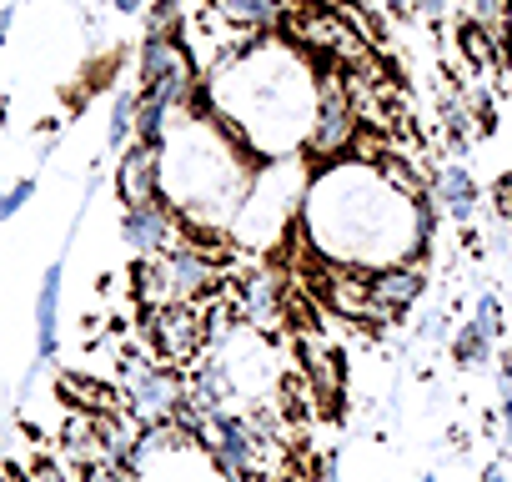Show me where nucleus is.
<instances>
[{
	"mask_svg": "<svg viewBox=\"0 0 512 482\" xmlns=\"http://www.w3.org/2000/svg\"><path fill=\"white\" fill-rule=\"evenodd\" d=\"M307 201L312 241L347 267H402V257L417 247L412 196L392 191L372 166H342L317 176Z\"/></svg>",
	"mask_w": 512,
	"mask_h": 482,
	"instance_id": "obj_1",
	"label": "nucleus"
},
{
	"mask_svg": "<svg viewBox=\"0 0 512 482\" xmlns=\"http://www.w3.org/2000/svg\"><path fill=\"white\" fill-rule=\"evenodd\" d=\"M317 91L322 86H312V76L282 51H251L231 71H221V86L211 81V106H221L256 151L282 156L302 141V131H312Z\"/></svg>",
	"mask_w": 512,
	"mask_h": 482,
	"instance_id": "obj_2",
	"label": "nucleus"
},
{
	"mask_svg": "<svg viewBox=\"0 0 512 482\" xmlns=\"http://www.w3.org/2000/svg\"><path fill=\"white\" fill-rule=\"evenodd\" d=\"M357 136V106H352V86L327 76L322 91H317V116H312V131H307V151L317 161L327 156H342Z\"/></svg>",
	"mask_w": 512,
	"mask_h": 482,
	"instance_id": "obj_3",
	"label": "nucleus"
},
{
	"mask_svg": "<svg viewBox=\"0 0 512 482\" xmlns=\"http://www.w3.org/2000/svg\"><path fill=\"white\" fill-rule=\"evenodd\" d=\"M171 231H176V221H171V201L166 196L151 201V206H126V216H121V241L146 262L171 252V247H181Z\"/></svg>",
	"mask_w": 512,
	"mask_h": 482,
	"instance_id": "obj_4",
	"label": "nucleus"
},
{
	"mask_svg": "<svg viewBox=\"0 0 512 482\" xmlns=\"http://www.w3.org/2000/svg\"><path fill=\"white\" fill-rule=\"evenodd\" d=\"M116 191H121V201L126 206H151V201H161L166 191H161V146H126V156H121V166H116Z\"/></svg>",
	"mask_w": 512,
	"mask_h": 482,
	"instance_id": "obj_5",
	"label": "nucleus"
},
{
	"mask_svg": "<svg viewBox=\"0 0 512 482\" xmlns=\"http://www.w3.org/2000/svg\"><path fill=\"white\" fill-rule=\"evenodd\" d=\"M422 297V272L412 267H382L367 277V317H402Z\"/></svg>",
	"mask_w": 512,
	"mask_h": 482,
	"instance_id": "obj_6",
	"label": "nucleus"
},
{
	"mask_svg": "<svg viewBox=\"0 0 512 482\" xmlns=\"http://www.w3.org/2000/svg\"><path fill=\"white\" fill-rule=\"evenodd\" d=\"M181 71H191V56H186L176 41H166V36H146V41H141V56H136V91H141V96L156 91L161 81L181 76Z\"/></svg>",
	"mask_w": 512,
	"mask_h": 482,
	"instance_id": "obj_7",
	"label": "nucleus"
},
{
	"mask_svg": "<svg viewBox=\"0 0 512 482\" xmlns=\"http://www.w3.org/2000/svg\"><path fill=\"white\" fill-rule=\"evenodd\" d=\"M61 277H66V267H61V257H56V262L46 267L41 297H36V357H41V362L56 352V337H61Z\"/></svg>",
	"mask_w": 512,
	"mask_h": 482,
	"instance_id": "obj_8",
	"label": "nucleus"
},
{
	"mask_svg": "<svg viewBox=\"0 0 512 482\" xmlns=\"http://www.w3.org/2000/svg\"><path fill=\"white\" fill-rule=\"evenodd\" d=\"M156 337H161V352L171 362H186L196 347H201V322L186 302H171L161 317H156Z\"/></svg>",
	"mask_w": 512,
	"mask_h": 482,
	"instance_id": "obj_9",
	"label": "nucleus"
},
{
	"mask_svg": "<svg viewBox=\"0 0 512 482\" xmlns=\"http://www.w3.org/2000/svg\"><path fill=\"white\" fill-rule=\"evenodd\" d=\"M432 196H437V206H442L452 221H472V211H477V181H472L467 166H457V161L437 171Z\"/></svg>",
	"mask_w": 512,
	"mask_h": 482,
	"instance_id": "obj_10",
	"label": "nucleus"
},
{
	"mask_svg": "<svg viewBox=\"0 0 512 482\" xmlns=\"http://www.w3.org/2000/svg\"><path fill=\"white\" fill-rule=\"evenodd\" d=\"M176 402H181V387H176L166 372H156V367H131V407H136V412L161 417V412H171Z\"/></svg>",
	"mask_w": 512,
	"mask_h": 482,
	"instance_id": "obj_11",
	"label": "nucleus"
},
{
	"mask_svg": "<svg viewBox=\"0 0 512 482\" xmlns=\"http://www.w3.org/2000/svg\"><path fill=\"white\" fill-rule=\"evenodd\" d=\"M216 11L241 31H277L282 16H287L282 0H216Z\"/></svg>",
	"mask_w": 512,
	"mask_h": 482,
	"instance_id": "obj_12",
	"label": "nucleus"
},
{
	"mask_svg": "<svg viewBox=\"0 0 512 482\" xmlns=\"http://www.w3.org/2000/svg\"><path fill=\"white\" fill-rule=\"evenodd\" d=\"M171 136V111L151 96H136V141L141 146H166Z\"/></svg>",
	"mask_w": 512,
	"mask_h": 482,
	"instance_id": "obj_13",
	"label": "nucleus"
},
{
	"mask_svg": "<svg viewBox=\"0 0 512 482\" xmlns=\"http://www.w3.org/2000/svg\"><path fill=\"white\" fill-rule=\"evenodd\" d=\"M297 31H302L312 46H332V51H347V46H352V31H347L337 16H312V21H302Z\"/></svg>",
	"mask_w": 512,
	"mask_h": 482,
	"instance_id": "obj_14",
	"label": "nucleus"
},
{
	"mask_svg": "<svg viewBox=\"0 0 512 482\" xmlns=\"http://www.w3.org/2000/svg\"><path fill=\"white\" fill-rule=\"evenodd\" d=\"M452 357H457V367H477V362H487V357H492V342L477 332V322H462V327H457Z\"/></svg>",
	"mask_w": 512,
	"mask_h": 482,
	"instance_id": "obj_15",
	"label": "nucleus"
},
{
	"mask_svg": "<svg viewBox=\"0 0 512 482\" xmlns=\"http://www.w3.org/2000/svg\"><path fill=\"white\" fill-rule=\"evenodd\" d=\"M131 131H136V91H116V106H111V131H106V141H111V146H126V141H131Z\"/></svg>",
	"mask_w": 512,
	"mask_h": 482,
	"instance_id": "obj_16",
	"label": "nucleus"
},
{
	"mask_svg": "<svg viewBox=\"0 0 512 482\" xmlns=\"http://www.w3.org/2000/svg\"><path fill=\"white\" fill-rule=\"evenodd\" d=\"M462 6H467V21H477V26H487V31H497L502 21H512L507 0H462Z\"/></svg>",
	"mask_w": 512,
	"mask_h": 482,
	"instance_id": "obj_17",
	"label": "nucleus"
},
{
	"mask_svg": "<svg viewBox=\"0 0 512 482\" xmlns=\"http://www.w3.org/2000/svg\"><path fill=\"white\" fill-rule=\"evenodd\" d=\"M176 21H181V0H156L151 16H146V36H166V41H176V36H171Z\"/></svg>",
	"mask_w": 512,
	"mask_h": 482,
	"instance_id": "obj_18",
	"label": "nucleus"
},
{
	"mask_svg": "<svg viewBox=\"0 0 512 482\" xmlns=\"http://www.w3.org/2000/svg\"><path fill=\"white\" fill-rule=\"evenodd\" d=\"M31 196H36V181H31V176H21L11 191H0V221H11V216H16V211H21Z\"/></svg>",
	"mask_w": 512,
	"mask_h": 482,
	"instance_id": "obj_19",
	"label": "nucleus"
},
{
	"mask_svg": "<svg viewBox=\"0 0 512 482\" xmlns=\"http://www.w3.org/2000/svg\"><path fill=\"white\" fill-rule=\"evenodd\" d=\"M472 322H477V332H482L487 342H497V337H502V307H497V297H482Z\"/></svg>",
	"mask_w": 512,
	"mask_h": 482,
	"instance_id": "obj_20",
	"label": "nucleus"
},
{
	"mask_svg": "<svg viewBox=\"0 0 512 482\" xmlns=\"http://www.w3.org/2000/svg\"><path fill=\"white\" fill-rule=\"evenodd\" d=\"M497 206H502V211L512 216V171H507V176L497 181Z\"/></svg>",
	"mask_w": 512,
	"mask_h": 482,
	"instance_id": "obj_21",
	"label": "nucleus"
},
{
	"mask_svg": "<svg viewBox=\"0 0 512 482\" xmlns=\"http://www.w3.org/2000/svg\"><path fill=\"white\" fill-rule=\"evenodd\" d=\"M417 11L437 21V16H447V0H417Z\"/></svg>",
	"mask_w": 512,
	"mask_h": 482,
	"instance_id": "obj_22",
	"label": "nucleus"
},
{
	"mask_svg": "<svg viewBox=\"0 0 512 482\" xmlns=\"http://www.w3.org/2000/svg\"><path fill=\"white\" fill-rule=\"evenodd\" d=\"M111 6H116L121 16H136V11H146V0H111Z\"/></svg>",
	"mask_w": 512,
	"mask_h": 482,
	"instance_id": "obj_23",
	"label": "nucleus"
},
{
	"mask_svg": "<svg viewBox=\"0 0 512 482\" xmlns=\"http://www.w3.org/2000/svg\"><path fill=\"white\" fill-rule=\"evenodd\" d=\"M482 482H507V472H502V467L492 462V467H482Z\"/></svg>",
	"mask_w": 512,
	"mask_h": 482,
	"instance_id": "obj_24",
	"label": "nucleus"
},
{
	"mask_svg": "<svg viewBox=\"0 0 512 482\" xmlns=\"http://www.w3.org/2000/svg\"><path fill=\"white\" fill-rule=\"evenodd\" d=\"M502 422H507V437H512V397L502 402Z\"/></svg>",
	"mask_w": 512,
	"mask_h": 482,
	"instance_id": "obj_25",
	"label": "nucleus"
},
{
	"mask_svg": "<svg viewBox=\"0 0 512 482\" xmlns=\"http://www.w3.org/2000/svg\"><path fill=\"white\" fill-rule=\"evenodd\" d=\"M417 482H437V477H417Z\"/></svg>",
	"mask_w": 512,
	"mask_h": 482,
	"instance_id": "obj_26",
	"label": "nucleus"
}]
</instances>
